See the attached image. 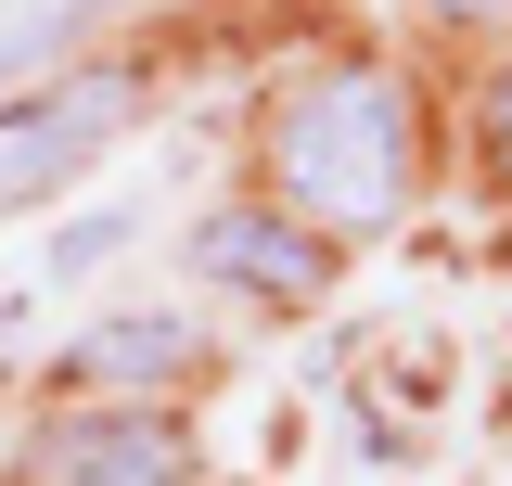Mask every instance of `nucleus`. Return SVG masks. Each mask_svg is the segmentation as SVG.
I'll use <instances>...</instances> for the list:
<instances>
[{"label": "nucleus", "mask_w": 512, "mask_h": 486, "mask_svg": "<svg viewBox=\"0 0 512 486\" xmlns=\"http://www.w3.org/2000/svg\"><path fill=\"white\" fill-rule=\"evenodd\" d=\"M39 486H192V435L167 410H64L26 448Z\"/></svg>", "instance_id": "7ed1b4c3"}, {"label": "nucleus", "mask_w": 512, "mask_h": 486, "mask_svg": "<svg viewBox=\"0 0 512 486\" xmlns=\"http://www.w3.org/2000/svg\"><path fill=\"white\" fill-rule=\"evenodd\" d=\"M269 205H295L308 231H384L410 205V103L372 64H333L308 77L282 116H269Z\"/></svg>", "instance_id": "f257e3e1"}, {"label": "nucleus", "mask_w": 512, "mask_h": 486, "mask_svg": "<svg viewBox=\"0 0 512 486\" xmlns=\"http://www.w3.org/2000/svg\"><path fill=\"white\" fill-rule=\"evenodd\" d=\"M128 116H141V77H128V64H77V77H52V90L0 103V218L39 205V192H64Z\"/></svg>", "instance_id": "f03ea898"}, {"label": "nucleus", "mask_w": 512, "mask_h": 486, "mask_svg": "<svg viewBox=\"0 0 512 486\" xmlns=\"http://www.w3.org/2000/svg\"><path fill=\"white\" fill-rule=\"evenodd\" d=\"M487 154H500V167H512V64H500V77H487Z\"/></svg>", "instance_id": "423d86ee"}, {"label": "nucleus", "mask_w": 512, "mask_h": 486, "mask_svg": "<svg viewBox=\"0 0 512 486\" xmlns=\"http://www.w3.org/2000/svg\"><path fill=\"white\" fill-rule=\"evenodd\" d=\"M423 13H448V26H500L512 0H423Z\"/></svg>", "instance_id": "0eeeda50"}, {"label": "nucleus", "mask_w": 512, "mask_h": 486, "mask_svg": "<svg viewBox=\"0 0 512 486\" xmlns=\"http://www.w3.org/2000/svg\"><path fill=\"white\" fill-rule=\"evenodd\" d=\"M192 269L231 282V295H320L333 282V243L295 218V205H218L192 231Z\"/></svg>", "instance_id": "20e7f679"}, {"label": "nucleus", "mask_w": 512, "mask_h": 486, "mask_svg": "<svg viewBox=\"0 0 512 486\" xmlns=\"http://www.w3.org/2000/svg\"><path fill=\"white\" fill-rule=\"evenodd\" d=\"M167 371H192V320H167V307H128L64 346V384H167Z\"/></svg>", "instance_id": "39448f33"}]
</instances>
